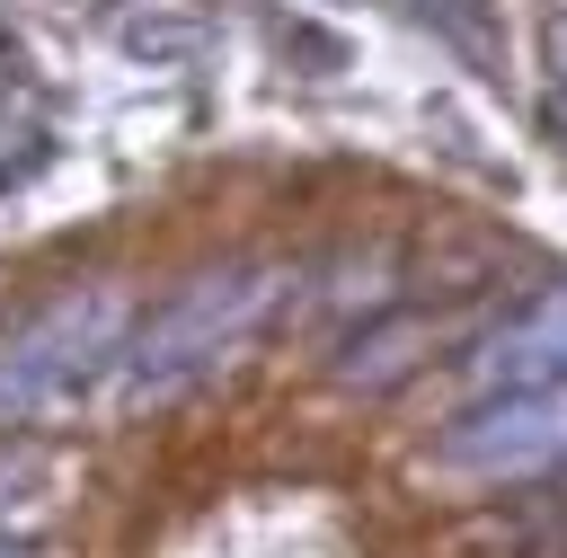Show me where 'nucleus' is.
Returning a JSON list of instances; mask_svg holds the SVG:
<instances>
[{
	"instance_id": "nucleus-10",
	"label": "nucleus",
	"mask_w": 567,
	"mask_h": 558,
	"mask_svg": "<svg viewBox=\"0 0 567 558\" xmlns=\"http://www.w3.org/2000/svg\"><path fill=\"white\" fill-rule=\"evenodd\" d=\"M540 44H549V71H558V89H567V9L540 27Z\"/></svg>"
},
{
	"instance_id": "nucleus-4",
	"label": "nucleus",
	"mask_w": 567,
	"mask_h": 558,
	"mask_svg": "<svg viewBox=\"0 0 567 558\" xmlns=\"http://www.w3.org/2000/svg\"><path fill=\"white\" fill-rule=\"evenodd\" d=\"M461 381L478 399L496 390H540V381H567V283H540L514 319H496L470 354H461Z\"/></svg>"
},
{
	"instance_id": "nucleus-2",
	"label": "nucleus",
	"mask_w": 567,
	"mask_h": 558,
	"mask_svg": "<svg viewBox=\"0 0 567 558\" xmlns=\"http://www.w3.org/2000/svg\"><path fill=\"white\" fill-rule=\"evenodd\" d=\"M292 292V275L284 266H266V257H248V266H213V275H195V283H177L151 319H133V337H124V399L133 407H151V399H177L195 372H213L230 345H248L266 319H275V301Z\"/></svg>"
},
{
	"instance_id": "nucleus-6",
	"label": "nucleus",
	"mask_w": 567,
	"mask_h": 558,
	"mask_svg": "<svg viewBox=\"0 0 567 558\" xmlns=\"http://www.w3.org/2000/svg\"><path fill=\"white\" fill-rule=\"evenodd\" d=\"M408 9H416V18H425L470 71H505V27H496L487 0H408Z\"/></svg>"
},
{
	"instance_id": "nucleus-1",
	"label": "nucleus",
	"mask_w": 567,
	"mask_h": 558,
	"mask_svg": "<svg viewBox=\"0 0 567 558\" xmlns=\"http://www.w3.org/2000/svg\"><path fill=\"white\" fill-rule=\"evenodd\" d=\"M133 337V292L124 283H62L44 292L27 319L0 328V425H35L62 416L71 399H89Z\"/></svg>"
},
{
	"instance_id": "nucleus-7",
	"label": "nucleus",
	"mask_w": 567,
	"mask_h": 558,
	"mask_svg": "<svg viewBox=\"0 0 567 558\" xmlns=\"http://www.w3.org/2000/svg\"><path fill=\"white\" fill-rule=\"evenodd\" d=\"M195 44H204L195 18H133V27H124V53H133V62H177V53H195Z\"/></svg>"
},
{
	"instance_id": "nucleus-9",
	"label": "nucleus",
	"mask_w": 567,
	"mask_h": 558,
	"mask_svg": "<svg viewBox=\"0 0 567 558\" xmlns=\"http://www.w3.org/2000/svg\"><path fill=\"white\" fill-rule=\"evenodd\" d=\"M540 133L567 151V89H558V80H549V97H540Z\"/></svg>"
},
{
	"instance_id": "nucleus-3",
	"label": "nucleus",
	"mask_w": 567,
	"mask_h": 558,
	"mask_svg": "<svg viewBox=\"0 0 567 558\" xmlns=\"http://www.w3.org/2000/svg\"><path fill=\"white\" fill-rule=\"evenodd\" d=\"M434 461H443L452 478H532V469H558V461H567V381L478 399V407L434 443Z\"/></svg>"
},
{
	"instance_id": "nucleus-8",
	"label": "nucleus",
	"mask_w": 567,
	"mask_h": 558,
	"mask_svg": "<svg viewBox=\"0 0 567 558\" xmlns=\"http://www.w3.org/2000/svg\"><path fill=\"white\" fill-rule=\"evenodd\" d=\"M284 53H292V62H310V80L346 71V35H337V27H310V18H292V27H284Z\"/></svg>"
},
{
	"instance_id": "nucleus-5",
	"label": "nucleus",
	"mask_w": 567,
	"mask_h": 558,
	"mask_svg": "<svg viewBox=\"0 0 567 558\" xmlns=\"http://www.w3.org/2000/svg\"><path fill=\"white\" fill-rule=\"evenodd\" d=\"M425 354H434V319H425V310H381V319H363V328L346 337L337 381H346V390H399Z\"/></svg>"
},
{
	"instance_id": "nucleus-11",
	"label": "nucleus",
	"mask_w": 567,
	"mask_h": 558,
	"mask_svg": "<svg viewBox=\"0 0 567 558\" xmlns=\"http://www.w3.org/2000/svg\"><path fill=\"white\" fill-rule=\"evenodd\" d=\"M0 558H35V549H0Z\"/></svg>"
}]
</instances>
